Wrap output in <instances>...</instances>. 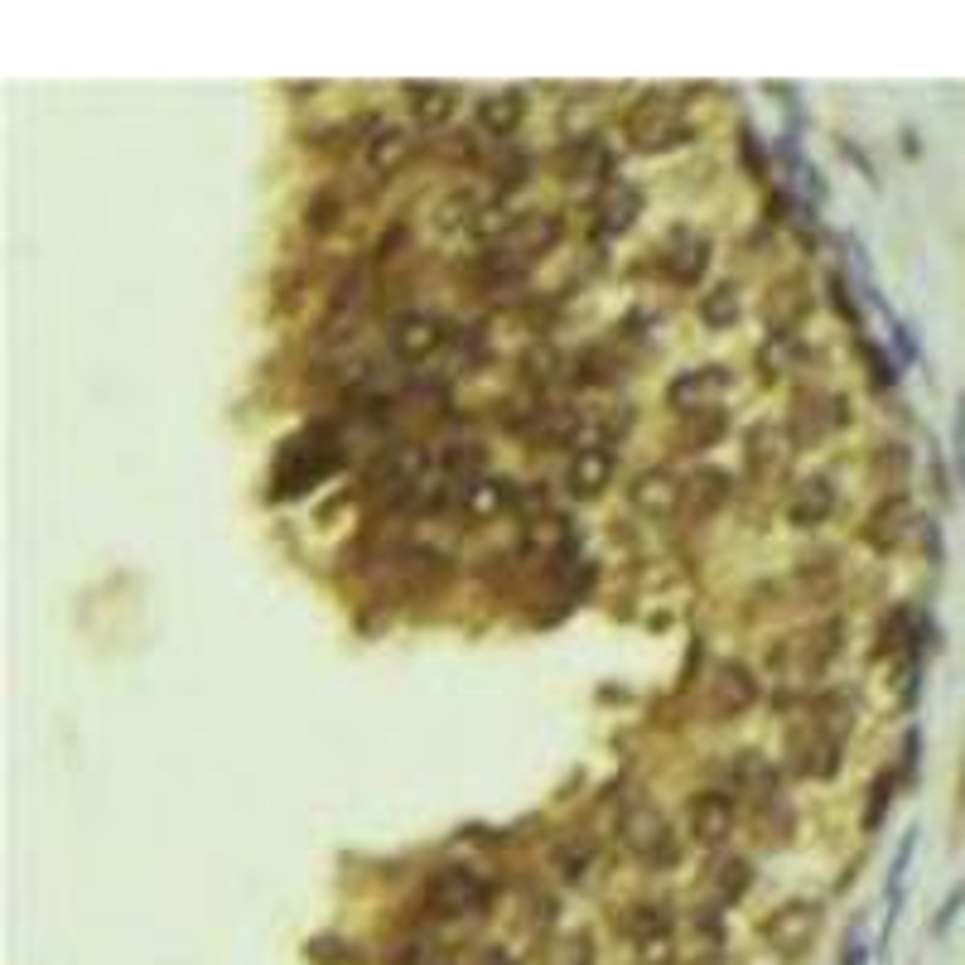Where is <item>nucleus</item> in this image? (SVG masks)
I'll return each mask as SVG.
<instances>
[{
    "mask_svg": "<svg viewBox=\"0 0 965 965\" xmlns=\"http://www.w3.org/2000/svg\"><path fill=\"white\" fill-rule=\"evenodd\" d=\"M479 207V199L473 193H449L445 203H439V227H455V223H463V217Z\"/></svg>",
    "mask_w": 965,
    "mask_h": 965,
    "instance_id": "34",
    "label": "nucleus"
},
{
    "mask_svg": "<svg viewBox=\"0 0 965 965\" xmlns=\"http://www.w3.org/2000/svg\"><path fill=\"white\" fill-rule=\"evenodd\" d=\"M830 652H835V628H826V632H792L787 642L767 652V666L787 671V676L797 681V676H816V671L826 666Z\"/></svg>",
    "mask_w": 965,
    "mask_h": 965,
    "instance_id": "3",
    "label": "nucleus"
},
{
    "mask_svg": "<svg viewBox=\"0 0 965 965\" xmlns=\"http://www.w3.org/2000/svg\"><path fill=\"white\" fill-rule=\"evenodd\" d=\"M908 521H912L908 497H888V503H878L874 517H869V541L878 546V551H888V546H898L902 536H908Z\"/></svg>",
    "mask_w": 965,
    "mask_h": 965,
    "instance_id": "13",
    "label": "nucleus"
},
{
    "mask_svg": "<svg viewBox=\"0 0 965 965\" xmlns=\"http://www.w3.org/2000/svg\"><path fill=\"white\" fill-rule=\"evenodd\" d=\"M830 507H835V487H830L826 479H811V483H801L797 497H792V521H797V527H821V521L830 517Z\"/></svg>",
    "mask_w": 965,
    "mask_h": 965,
    "instance_id": "15",
    "label": "nucleus"
},
{
    "mask_svg": "<svg viewBox=\"0 0 965 965\" xmlns=\"http://www.w3.org/2000/svg\"><path fill=\"white\" fill-rule=\"evenodd\" d=\"M334 223H338V193H334V189H324L319 199L304 207V227H310V232H328Z\"/></svg>",
    "mask_w": 965,
    "mask_h": 965,
    "instance_id": "31",
    "label": "nucleus"
},
{
    "mask_svg": "<svg viewBox=\"0 0 965 965\" xmlns=\"http://www.w3.org/2000/svg\"><path fill=\"white\" fill-rule=\"evenodd\" d=\"M860 348H864V358H869V368H874V377H878V382H894V362H888L884 352H878V348L869 344V338H864Z\"/></svg>",
    "mask_w": 965,
    "mask_h": 965,
    "instance_id": "38",
    "label": "nucleus"
},
{
    "mask_svg": "<svg viewBox=\"0 0 965 965\" xmlns=\"http://www.w3.org/2000/svg\"><path fill=\"white\" fill-rule=\"evenodd\" d=\"M622 927H628V932L638 936V946H642V942H657V936H666V932H671V918H666L662 908H652V902H638V908L622 918Z\"/></svg>",
    "mask_w": 965,
    "mask_h": 965,
    "instance_id": "25",
    "label": "nucleus"
},
{
    "mask_svg": "<svg viewBox=\"0 0 965 965\" xmlns=\"http://www.w3.org/2000/svg\"><path fill=\"white\" fill-rule=\"evenodd\" d=\"M622 840H628V850L638 854H657L666 840V821L652 811V806H632L628 816H622Z\"/></svg>",
    "mask_w": 965,
    "mask_h": 965,
    "instance_id": "14",
    "label": "nucleus"
},
{
    "mask_svg": "<svg viewBox=\"0 0 965 965\" xmlns=\"http://www.w3.org/2000/svg\"><path fill=\"white\" fill-rule=\"evenodd\" d=\"M439 344H445V324L430 319V314H411V319H401L391 328V348L406 362L430 358V352H439Z\"/></svg>",
    "mask_w": 965,
    "mask_h": 965,
    "instance_id": "7",
    "label": "nucleus"
},
{
    "mask_svg": "<svg viewBox=\"0 0 965 965\" xmlns=\"http://www.w3.org/2000/svg\"><path fill=\"white\" fill-rule=\"evenodd\" d=\"M705 261H710V247H705L700 237H681L676 247L666 251V276L676 280V285H695L705 271Z\"/></svg>",
    "mask_w": 965,
    "mask_h": 965,
    "instance_id": "17",
    "label": "nucleus"
},
{
    "mask_svg": "<svg viewBox=\"0 0 965 965\" xmlns=\"http://www.w3.org/2000/svg\"><path fill=\"white\" fill-rule=\"evenodd\" d=\"M961 902H965V884H956V888H951V894H946V902H942V912H936V918H932V932H936V936H942V932H946V927H951V922H956V912H961Z\"/></svg>",
    "mask_w": 965,
    "mask_h": 965,
    "instance_id": "36",
    "label": "nucleus"
},
{
    "mask_svg": "<svg viewBox=\"0 0 965 965\" xmlns=\"http://www.w3.org/2000/svg\"><path fill=\"white\" fill-rule=\"evenodd\" d=\"M787 459H792V435L782 430V425H759V430L749 435V469L759 473V479L782 473Z\"/></svg>",
    "mask_w": 965,
    "mask_h": 965,
    "instance_id": "9",
    "label": "nucleus"
},
{
    "mask_svg": "<svg viewBox=\"0 0 965 965\" xmlns=\"http://www.w3.org/2000/svg\"><path fill=\"white\" fill-rule=\"evenodd\" d=\"M608 479H614V455L598 449V445L580 449V455L570 459V469H565V487L575 497H598L608 487Z\"/></svg>",
    "mask_w": 965,
    "mask_h": 965,
    "instance_id": "8",
    "label": "nucleus"
},
{
    "mask_svg": "<svg viewBox=\"0 0 965 965\" xmlns=\"http://www.w3.org/2000/svg\"><path fill=\"white\" fill-rule=\"evenodd\" d=\"M420 898L430 902V912L439 918H469V912L487 908V884L463 864H439V869L425 878Z\"/></svg>",
    "mask_w": 965,
    "mask_h": 965,
    "instance_id": "1",
    "label": "nucleus"
},
{
    "mask_svg": "<svg viewBox=\"0 0 965 965\" xmlns=\"http://www.w3.org/2000/svg\"><path fill=\"white\" fill-rule=\"evenodd\" d=\"M691 835L700 840V845H719V840L734 830V801L725 797V792H705V797L691 801Z\"/></svg>",
    "mask_w": 965,
    "mask_h": 965,
    "instance_id": "6",
    "label": "nucleus"
},
{
    "mask_svg": "<svg viewBox=\"0 0 965 965\" xmlns=\"http://www.w3.org/2000/svg\"><path fill=\"white\" fill-rule=\"evenodd\" d=\"M749 884H753V864L749 860H725V864H719L715 888H719V898H725V902L743 898V894H749Z\"/></svg>",
    "mask_w": 965,
    "mask_h": 965,
    "instance_id": "26",
    "label": "nucleus"
},
{
    "mask_svg": "<svg viewBox=\"0 0 965 965\" xmlns=\"http://www.w3.org/2000/svg\"><path fill=\"white\" fill-rule=\"evenodd\" d=\"M695 415H700V420H691V435H686V439H691V449H705V445H710V439L725 435V415H719V411L700 406Z\"/></svg>",
    "mask_w": 965,
    "mask_h": 965,
    "instance_id": "32",
    "label": "nucleus"
},
{
    "mask_svg": "<svg viewBox=\"0 0 965 965\" xmlns=\"http://www.w3.org/2000/svg\"><path fill=\"white\" fill-rule=\"evenodd\" d=\"M725 386V372H700V377H681L676 386H671V401H676V406H686L691 411V396H695V411H700V396L705 391H719Z\"/></svg>",
    "mask_w": 965,
    "mask_h": 965,
    "instance_id": "27",
    "label": "nucleus"
},
{
    "mask_svg": "<svg viewBox=\"0 0 965 965\" xmlns=\"http://www.w3.org/2000/svg\"><path fill=\"white\" fill-rule=\"evenodd\" d=\"M801 310H806L801 285H782V290H773V295H767V324H773L777 334H787V328L797 324Z\"/></svg>",
    "mask_w": 965,
    "mask_h": 965,
    "instance_id": "24",
    "label": "nucleus"
},
{
    "mask_svg": "<svg viewBox=\"0 0 965 965\" xmlns=\"http://www.w3.org/2000/svg\"><path fill=\"white\" fill-rule=\"evenodd\" d=\"M556 237H560V217L556 213H527V217H517V227H512L497 247H507L517 256H536V251L556 247Z\"/></svg>",
    "mask_w": 965,
    "mask_h": 965,
    "instance_id": "10",
    "label": "nucleus"
},
{
    "mask_svg": "<svg viewBox=\"0 0 965 965\" xmlns=\"http://www.w3.org/2000/svg\"><path fill=\"white\" fill-rule=\"evenodd\" d=\"M725 497H729V479H725V473H715V469L695 473L691 487H686V512H691V521H700V517H710V512H719V503H725Z\"/></svg>",
    "mask_w": 965,
    "mask_h": 965,
    "instance_id": "16",
    "label": "nucleus"
},
{
    "mask_svg": "<svg viewBox=\"0 0 965 965\" xmlns=\"http://www.w3.org/2000/svg\"><path fill=\"white\" fill-rule=\"evenodd\" d=\"M479 121L493 136H512L521 126V92H493L479 102Z\"/></svg>",
    "mask_w": 965,
    "mask_h": 965,
    "instance_id": "19",
    "label": "nucleus"
},
{
    "mask_svg": "<svg viewBox=\"0 0 965 965\" xmlns=\"http://www.w3.org/2000/svg\"><path fill=\"white\" fill-rule=\"evenodd\" d=\"M628 497L647 517H671V512H681V503H686V483L671 469H647L628 483Z\"/></svg>",
    "mask_w": 965,
    "mask_h": 965,
    "instance_id": "5",
    "label": "nucleus"
},
{
    "mask_svg": "<svg viewBox=\"0 0 965 965\" xmlns=\"http://www.w3.org/2000/svg\"><path fill=\"white\" fill-rule=\"evenodd\" d=\"M560 874H565L570 884H580V878L590 874V845H565L560 850Z\"/></svg>",
    "mask_w": 965,
    "mask_h": 965,
    "instance_id": "35",
    "label": "nucleus"
},
{
    "mask_svg": "<svg viewBox=\"0 0 965 965\" xmlns=\"http://www.w3.org/2000/svg\"><path fill=\"white\" fill-rule=\"evenodd\" d=\"M676 131H681V112H676V97H666V92H647L628 116V136H632V145H642V150L662 145L666 136H676Z\"/></svg>",
    "mask_w": 965,
    "mask_h": 965,
    "instance_id": "4",
    "label": "nucleus"
},
{
    "mask_svg": "<svg viewBox=\"0 0 965 965\" xmlns=\"http://www.w3.org/2000/svg\"><path fill=\"white\" fill-rule=\"evenodd\" d=\"M594 961V942L590 936H565V942H556L551 951H546V965H590Z\"/></svg>",
    "mask_w": 965,
    "mask_h": 965,
    "instance_id": "29",
    "label": "nucleus"
},
{
    "mask_svg": "<svg viewBox=\"0 0 965 965\" xmlns=\"http://www.w3.org/2000/svg\"><path fill=\"white\" fill-rule=\"evenodd\" d=\"M310 956L319 965H358V951H328V942H310Z\"/></svg>",
    "mask_w": 965,
    "mask_h": 965,
    "instance_id": "37",
    "label": "nucleus"
},
{
    "mask_svg": "<svg viewBox=\"0 0 965 965\" xmlns=\"http://www.w3.org/2000/svg\"><path fill=\"white\" fill-rule=\"evenodd\" d=\"M411 97H415V121H420L425 131L445 126L449 112H455V88H439V82H430V88H415L411 82Z\"/></svg>",
    "mask_w": 965,
    "mask_h": 965,
    "instance_id": "20",
    "label": "nucleus"
},
{
    "mask_svg": "<svg viewBox=\"0 0 965 965\" xmlns=\"http://www.w3.org/2000/svg\"><path fill=\"white\" fill-rule=\"evenodd\" d=\"M816 927H821V908L806 898H792L773 908V918H763V942L777 951V956H801L811 946Z\"/></svg>",
    "mask_w": 965,
    "mask_h": 965,
    "instance_id": "2",
    "label": "nucleus"
},
{
    "mask_svg": "<svg viewBox=\"0 0 965 965\" xmlns=\"http://www.w3.org/2000/svg\"><path fill=\"white\" fill-rule=\"evenodd\" d=\"M632 213H638V193L632 189H618L614 199L604 203V232H622L632 223Z\"/></svg>",
    "mask_w": 965,
    "mask_h": 965,
    "instance_id": "30",
    "label": "nucleus"
},
{
    "mask_svg": "<svg viewBox=\"0 0 965 965\" xmlns=\"http://www.w3.org/2000/svg\"><path fill=\"white\" fill-rule=\"evenodd\" d=\"M956 463H961V479H965V396H961V415H956Z\"/></svg>",
    "mask_w": 965,
    "mask_h": 965,
    "instance_id": "40",
    "label": "nucleus"
},
{
    "mask_svg": "<svg viewBox=\"0 0 965 965\" xmlns=\"http://www.w3.org/2000/svg\"><path fill=\"white\" fill-rule=\"evenodd\" d=\"M753 695H759V686H753V676L743 666H719V676H715V691H710V700H715V710L719 715H739V710H749L753 705Z\"/></svg>",
    "mask_w": 965,
    "mask_h": 965,
    "instance_id": "12",
    "label": "nucleus"
},
{
    "mask_svg": "<svg viewBox=\"0 0 965 965\" xmlns=\"http://www.w3.org/2000/svg\"><path fill=\"white\" fill-rule=\"evenodd\" d=\"M700 319L710 324V328H729L739 319V290L734 285H715V290H705V300H700Z\"/></svg>",
    "mask_w": 965,
    "mask_h": 965,
    "instance_id": "23",
    "label": "nucleus"
},
{
    "mask_svg": "<svg viewBox=\"0 0 965 965\" xmlns=\"http://www.w3.org/2000/svg\"><path fill=\"white\" fill-rule=\"evenodd\" d=\"M912 850H918V830H908V835H902V845H898V854H894V869H888V927L898 922V902H902V888H908Z\"/></svg>",
    "mask_w": 965,
    "mask_h": 965,
    "instance_id": "22",
    "label": "nucleus"
},
{
    "mask_svg": "<svg viewBox=\"0 0 965 965\" xmlns=\"http://www.w3.org/2000/svg\"><path fill=\"white\" fill-rule=\"evenodd\" d=\"M507 497H512L507 479H473V483H463V512H469L473 521H487L493 512H503Z\"/></svg>",
    "mask_w": 965,
    "mask_h": 965,
    "instance_id": "18",
    "label": "nucleus"
},
{
    "mask_svg": "<svg viewBox=\"0 0 965 965\" xmlns=\"http://www.w3.org/2000/svg\"><path fill=\"white\" fill-rule=\"evenodd\" d=\"M894 806V773H878L874 787H869V806H864V830H878L884 826V811Z\"/></svg>",
    "mask_w": 965,
    "mask_h": 965,
    "instance_id": "28",
    "label": "nucleus"
},
{
    "mask_svg": "<svg viewBox=\"0 0 965 965\" xmlns=\"http://www.w3.org/2000/svg\"><path fill=\"white\" fill-rule=\"evenodd\" d=\"M918 767V729H908V739H902V773H912Z\"/></svg>",
    "mask_w": 965,
    "mask_h": 965,
    "instance_id": "39",
    "label": "nucleus"
},
{
    "mask_svg": "<svg viewBox=\"0 0 965 965\" xmlns=\"http://www.w3.org/2000/svg\"><path fill=\"white\" fill-rule=\"evenodd\" d=\"M580 430V411H570V406H551L541 415V435L546 439H570Z\"/></svg>",
    "mask_w": 965,
    "mask_h": 965,
    "instance_id": "33",
    "label": "nucleus"
},
{
    "mask_svg": "<svg viewBox=\"0 0 965 965\" xmlns=\"http://www.w3.org/2000/svg\"><path fill=\"white\" fill-rule=\"evenodd\" d=\"M386 965H455V956L439 942H430V936H406V942H396Z\"/></svg>",
    "mask_w": 965,
    "mask_h": 965,
    "instance_id": "21",
    "label": "nucleus"
},
{
    "mask_svg": "<svg viewBox=\"0 0 965 965\" xmlns=\"http://www.w3.org/2000/svg\"><path fill=\"white\" fill-rule=\"evenodd\" d=\"M411 150H415L411 126H382V131L372 136V145H368V165H372V175H396V169L411 160Z\"/></svg>",
    "mask_w": 965,
    "mask_h": 965,
    "instance_id": "11",
    "label": "nucleus"
}]
</instances>
